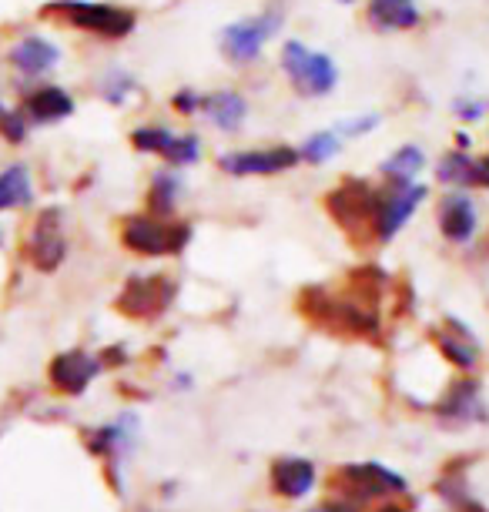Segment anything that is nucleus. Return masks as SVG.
<instances>
[{
    "instance_id": "nucleus-18",
    "label": "nucleus",
    "mask_w": 489,
    "mask_h": 512,
    "mask_svg": "<svg viewBox=\"0 0 489 512\" xmlns=\"http://www.w3.org/2000/svg\"><path fill=\"white\" fill-rule=\"evenodd\" d=\"M423 168H426V154L419 144H402L399 151H392L389 158L379 164L382 178H386L389 185H412Z\"/></svg>"
},
{
    "instance_id": "nucleus-26",
    "label": "nucleus",
    "mask_w": 489,
    "mask_h": 512,
    "mask_svg": "<svg viewBox=\"0 0 489 512\" xmlns=\"http://www.w3.org/2000/svg\"><path fill=\"white\" fill-rule=\"evenodd\" d=\"M134 77L128 71H121V67H111L108 74H104V81H101V98L104 101H111V104H124L134 94Z\"/></svg>"
},
{
    "instance_id": "nucleus-13",
    "label": "nucleus",
    "mask_w": 489,
    "mask_h": 512,
    "mask_svg": "<svg viewBox=\"0 0 489 512\" xmlns=\"http://www.w3.org/2000/svg\"><path fill=\"white\" fill-rule=\"evenodd\" d=\"M98 372H101V362L94 359V355H88V352H64V355H57L54 365H51V382L61 392L78 395V392L88 389L91 379Z\"/></svg>"
},
{
    "instance_id": "nucleus-16",
    "label": "nucleus",
    "mask_w": 489,
    "mask_h": 512,
    "mask_svg": "<svg viewBox=\"0 0 489 512\" xmlns=\"http://www.w3.org/2000/svg\"><path fill=\"white\" fill-rule=\"evenodd\" d=\"M419 21L416 0H369V24L376 31H412Z\"/></svg>"
},
{
    "instance_id": "nucleus-11",
    "label": "nucleus",
    "mask_w": 489,
    "mask_h": 512,
    "mask_svg": "<svg viewBox=\"0 0 489 512\" xmlns=\"http://www.w3.org/2000/svg\"><path fill=\"white\" fill-rule=\"evenodd\" d=\"M339 482L345 489H352L362 499L372 496H389V492H402L406 482L402 476H396L392 469L379 466V462H362V466H345V472L339 476Z\"/></svg>"
},
{
    "instance_id": "nucleus-12",
    "label": "nucleus",
    "mask_w": 489,
    "mask_h": 512,
    "mask_svg": "<svg viewBox=\"0 0 489 512\" xmlns=\"http://www.w3.org/2000/svg\"><path fill=\"white\" fill-rule=\"evenodd\" d=\"M7 61H11L14 71H21L24 77H41L47 71H54L57 61H61V51H57V44H51L47 37L31 34L11 47Z\"/></svg>"
},
{
    "instance_id": "nucleus-6",
    "label": "nucleus",
    "mask_w": 489,
    "mask_h": 512,
    "mask_svg": "<svg viewBox=\"0 0 489 512\" xmlns=\"http://www.w3.org/2000/svg\"><path fill=\"white\" fill-rule=\"evenodd\" d=\"M299 151L289 144H278V148H258V151H228L218 158V168L228 171L235 178H265V175H282L299 164Z\"/></svg>"
},
{
    "instance_id": "nucleus-33",
    "label": "nucleus",
    "mask_w": 489,
    "mask_h": 512,
    "mask_svg": "<svg viewBox=\"0 0 489 512\" xmlns=\"http://www.w3.org/2000/svg\"><path fill=\"white\" fill-rule=\"evenodd\" d=\"M379 512H406V509H399V506H386V509H379Z\"/></svg>"
},
{
    "instance_id": "nucleus-23",
    "label": "nucleus",
    "mask_w": 489,
    "mask_h": 512,
    "mask_svg": "<svg viewBox=\"0 0 489 512\" xmlns=\"http://www.w3.org/2000/svg\"><path fill=\"white\" fill-rule=\"evenodd\" d=\"M436 345L443 349V355L453 365H459V369H473L476 365V342H473V335L469 332H436Z\"/></svg>"
},
{
    "instance_id": "nucleus-20",
    "label": "nucleus",
    "mask_w": 489,
    "mask_h": 512,
    "mask_svg": "<svg viewBox=\"0 0 489 512\" xmlns=\"http://www.w3.org/2000/svg\"><path fill=\"white\" fill-rule=\"evenodd\" d=\"M436 178L443 181L449 188H459V191H469V188H479V161L469 158L466 151H449L436 168Z\"/></svg>"
},
{
    "instance_id": "nucleus-22",
    "label": "nucleus",
    "mask_w": 489,
    "mask_h": 512,
    "mask_svg": "<svg viewBox=\"0 0 489 512\" xmlns=\"http://www.w3.org/2000/svg\"><path fill=\"white\" fill-rule=\"evenodd\" d=\"M178 198H181V175L178 171H158L151 178V191H148V205H151V215L158 218H168L171 211L178 208Z\"/></svg>"
},
{
    "instance_id": "nucleus-27",
    "label": "nucleus",
    "mask_w": 489,
    "mask_h": 512,
    "mask_svg": "<svg viewBox=\"0 0 489 512\" xmlns=\"http://www.w3.org/2000/svg\"><path fill=\"white\" fill-rule=\"evenodd\" d=\"M171 134H175V131H168V128H155V124H151V128H138V131H134V134H131V141H134V148H138V151L161 154V151L168 148Z\"/></svg>"
},
{
    "instance_id": "nucleus-10",
    "label": "nucleus",
    "mask_w": 489,
    "mask_h": 512,
    "mask_svg": "<svg viewBox=\"0 0 489 512\" xmlns=\"http://www.w3.org/2000/svg\"><path fill=\"white\" fill-rule=\"evenodd\" d=\"M476 228H479V215L473 198L459 188L443 195V201H439V231H443V238L453 241V245H469Z\"/></svg>"
},
{
    "instance_id": "nucleus-3",
    "label": "nucleus",
    "mask_w": 489,
    "mask_h": 512,
    "mask_svg": "<svg viewBox=\"0 0 489 512\" xmlns=\"http://www.w3.org/2000/svg\"><path fill=\"white\" fill-rule=\"evenodd\" d=\"M124 245L138 255H178L191 241V228L185 221H165L158 215H134L124 221Z\"/></svg>"
},
{
    "instance_id": "nucleus-28",
    "label": "nucleus",
    "mask_w": 489,
    "mask_h": 512,
    "mask_svg": "<svg viewBox=\"0 0 489 512\" xmlns=\"http://www.w3.org/2000/svg\"><path fill=\"white\" fill-rule=\"evenodd\" d=\"M27 124L31 121L24 118V111H7L4 104H0V131H4L7 141L21 144L27 138Z\"/></svg>"
},
{
    "instance_id": "nucleus-25",
    "label": "nucleus",
    "mask_w": 489,
    "mask_h": 512,
    "mask_svg": "<svg viewBox=\"0 0 489 512\" xmlns=\"http://www.w3.org/2000/svg\"><path fill=\"white\" fill-rule=\"evenodd\" d=\"M161 158H165L171 168H188V164H195L201 158V141L195 134H171L168 148L161 151Z\"/></svg>"
},
{
    "instance_id": "nucleus-21",
    "label": "nucleus",
    "mask_w": 489,
    "mask_h": 512,
    "mask_svg": "<svg viewBox=\"0 0 489 512\" xmlns=\"http://www.w3.org/2000/svg\"><path fill=\"white\" fill-rule=\"evenodd\" d=\"M34 188H31V171L24 164H11L7 171H0V211L24 208L31 205Z\"/></svg>"
},
{
    "instance_id": "nucleus-8",
    "label": "nucleus",
    "mask_w": 489,
    "mask_h": 512,
    "mask_svg": "<svg viewBox=\"0 0 489 512\" xmlns=\"http://www.w3.org/2000/svg\"><path fill=\"white\" fill-rule=\"evenodd\" d=\"M175 295V285L168 282L165 275H145V278H131L128 288L121 292L118 305L121 312H128L134 318H151L158 312H165V305Z\"/></svg>"
},
{
    "instance_id": "nucleus-29",
    "label": "nucleus",
    "mask_w": 489,
    "mask_h": 512,
    "mask_svg": "<svg viewBox=\"0 0 489 512\" xmlns=\"http://www.w3.org/2000/svg\"><path fill=\"white\" fill-rule=\"evenodd\" d=\"M486 108H489V104L479 101V98H456L453 101V111H456L459 121H483Z\"/></svg>"
},
{
    "instance_id": "nucleus-1",
    "label": "nucleus",
    "mask_w": 489,
    "mask_h": 512,
    "mask_svg": "<svg viewBox=\"0 0 489 512\" xmlns=\"http://www.w3.org/2000/svg\"><path fill=\"white\" fill-rule=\"evenodd\" d=\"M282 71L302 98H325L339 84V67L329 54L312 51L302 41H285L282 47Z\"/></svg>"
},
{
    "instance_id": "nucleus-2",
    "label": "nucleus",
    "mask_w": 489,
    "mask_h": 512,
    "mask_svg": "<svg viewBox=\"0 0 489 512\" xmlns=\"http://www.w3.org/2000/svg\"><path fill=\"white\" fill-rule=\"evenodd\" d=\"M282 21H285V14L278 11V7H268V11L258 14V17H242V21L228 24L222 31L225 57L238 67L258 61L265 51V44L282 31Z\"/></svg>"
},
{
    "instance_id": "nucleus-4",
    "label": "nucleus",
    "mask_w": 489,
    "mask_h": 512,
    "mask_svg": "<svg viewBox=\"0 0 489 512\" xmlns=\"http://www.w3.org/2000/svg\"><path fill=\"white\" fill-rule=\"evenodd\" d=\"M57 14L67 17L74 27L81 31H91L98 37H108V41H121L134 31V14L124 11V7H111V4H84V0H67V4L54 7Z\"/></svg>"
},
{
    "instance_id": "nucleus-24",
    "label": "nucleus",
    "mask_w": 489,
    "mask_h": 512,
    "mask_svg": "<svg viewBox=\"0 0 489 512\" xmlns=\"http://www.w3.org/2000/svg\"><path fill=\"white\" fill-rule=\"evenodd\" d=\"M342 134L339 131H315L312 138H305L302 141V148H299V158L302 161H309V164H325V161H332L335 154L342 151Z\"/></svg>"
},
{
    "instance_id": "nucleus-14",
    "label": "nucleus",
    "mask_w": 489,
    "mask_h": 512,
    "mask_svg": "<svg viewBox=\"0 0 489 512\" xmlns=\"http://www.w3.org/2000/svg\"><path fill=\"white\" fill-rule=\"evenodd\" d=\"M201 114L215 124L218 131L235 134L248 118V101L238 91H212V94H201Z\"/></svg>"
},
{
    "instance_id": "nucleus-19",
    "label": "nucleus",
    "mask_w": 489,
    "mask_h": 512,
    "mask_svg": "<svg viewBox=\"0 0 489 512\" xmlns=\"http://www.w3.org/2000/svg\"><path fill=\"white\" fill-rule=\"evenodd\" d=\"M483 399H479V385L476 382H456L449 395L439 405V415L446 419H456V422H476L483 419Z\"/></svg>"
},
{
    "instance_id": "nucleus-17",
    "label": "nucleus",
    "mask_w": 489,
    "mask_h": 512,
    "mask_svg": "<svg viewBox=\"0 0 489 512\" xmlns=\"http://www.w3.org/2000/svg\"><path fill=\"white\" fill-rule=\"evenodd\" d=\"M272 486L285 499H302L315 486V466L309 459H278L272 466Z\"/></svg>"
},
{
    "instance_id": "nucleus-31",
    "label": "nucleus",
    "mask_w": 489,
    "mask_h": 512,
    "mask_svg": "<svg viewBox=\"0 0 489 512\" xmlns=\"http://www.w3.org/2000/svg\"><path fill=\"white\" fill-rule=\"evenodd\" d=\"M175 111H181V114H195L198 108H201V94L198 91H191V88H185V91H178L175 94Z\"/></svg>"
},
{
    "instance_id": "nucleus-7",
    "label": "nucleus",
    "mask_w": 489,
    "mask_h": 512,
    "mask_svg": "<svg viewBox=\"0 0 489 512\" xmlns=\"http://www.w3.org/2000/svg\"><path fill=\"white\" fill-rule=\"evenodd\" d=\"M376 201L379 195L366 181H342L339 188L329 195V211L339 218L342 228H366L376 218Z\"/></svg>"
},
{
    "instance_id": "nucleus-32",
    "label": "nucleus",
    "mask_w": 489,
    "mask_h": 512,
    "mask_svg": "<svg viewBox=\"0 0 489 512\" xmlns=\"http://www.w3.org/2000/svg\"><path fill=\"white\" fill-rule=\"evenodd\" d=\"M312 512H349V509H339V506H319V509H312Z\"/></svg>"
},
{
    "instance_id": "nucleus-5",
    "label": "nucleus",
    "mask_w": 489,
    "mask_h": 512,
    "mask_svg": "<svg viewBox=\"0 0 489 512\" xmlns=\"http://www.w3.org/2000/svg\"><path fill=\"white\" fill-rule=\"evenodd\" d=\"M426 198V188L419 181L412 185H389L376 201V218H372V228H376L379 241H392L406 228V221L416 215L419 205Z\"/></svg>"
},
{
    "instance_id": "nucleus-9",
    "label": "nucleus",
    "mask_w": 489,
    "mask_h": 512,
    "mask_svg": "<svg viewBox=\"0 0 489 512\" xmlns=\"http://www.w3.org/2000/svg\"><path fill=\"white\" fill-rule=\"evenodd\" d=\"M27 255H31V262L41 268V272H54V268L64 262L67 241L61 231V211L57 208H47L44 215L37 218L31 241H27Z\"/></svg>"
},
{
    "instance_id": "nucleus-30",
    "label": "nucleus",
    "mask_w": 489,
    "mask_h": 512,
    "mask_svg": "<svg viewBox=\"0 0 489 512\" xmlns=\"http://www.w3.org/2000/svg\"><path fill=\"white\" fill-rule=\"evenodd\" d=\"M372 128H379V114H362L356 121H342L335 131L345 134V138H356V134H369Z\"/></svg>"
},
{
    "instance_id": "nucleus-35",
    "label": "nucleus",
    "mask_w": 489,
    "mask_h": 512,
    "mask_svg": "<svg viewBox=\"0 0 489 512\" xmlns=\"http://www.w3.org/2000/svg\"><path fill=\"white\" fill-rule=\"evenodd\" d=\"M342 4H356V0H342Z\"/></svg>"
},
{
    "instance_id": "nucleus-34",
    "label": "nucleus",
    "mask_w": 489,
    "mask_h": 512,
    "mask_svg": "<svg viewBox=\"0 0 489 512\" xmlns=\"http://www.w3.org/2000/svg\"><path fill=\"white\" fill-rule=\"evenodd\" d=\"M466 512H486V509H479V506H469Z\"/></svg>"
},
{
    "instance_id": "nucleus-15",
    "label": "nucleus",
    "mask_w": 489,
    "mask_h": 512,
    "mask_svg": "<svg viewBox=\"0 0 489 512\" xmlns=\"http://www.w3.org/2000/svg\"><path fill=\"white\" fill-rule=\"evenodd\" d=\"M24 118L31 124H54L74 114V101L64 88H37L24 98Z\"/></svg>"
}]
</instances>
